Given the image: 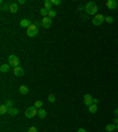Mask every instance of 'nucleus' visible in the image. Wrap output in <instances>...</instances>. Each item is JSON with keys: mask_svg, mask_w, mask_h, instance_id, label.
I'll list each match as a JSON object with an SVG mask.
<instances>
[{"mask_svg": "<svg viewBox=\"0 0 118 132\" xmlns=\"http://www.w3.org/2000/svg\"><path fill=\"white\" fill-rule=\"evenodd\" d=\"M85 11H86V13H88V14L96 15V14H97V11H98V6L96 5V3L90 1V3L86 4V6H85Z\"/></svg>", "mask_w": 118, "mask_h": 132, "instance_id": "obj_1", "label": "nucleus"}, {"mask_svg": "<svg viewBox=\"0 0 118 132\" xmlns=\"http://www.w3.org/2000/svg\"><path fill=\"white\" fill-rule=\"evenodd\" d=\"M25 116H26V118H33V117L38 116V108L36 106L27 107L26 111H25Z\"/></svg>", "mask_w": 118, "mask_h": 132, "instance_id": "obj_2", "label": "nucleus"}, {"mask_svg": "<svg viewBox=\"0 0 118 132\" xmlns=\"http://www.w3.org/2000/svg\"><path fill=\"white\" fill-rule=\"evenodd\" d=\"M105 21V17L103 14H96L93 18H92V24L94 26H99Z\"/></svg>", "mask_w": 118, "mask_h": 132, "instance_id": "obj_3", "label": "nucleus"}, {"mask_svg": "<svg viewBox=\"0 0 118 132\" xmlns=\"http://www.w3.org/2000/svg\"><path fill=\"white\" fill-rule=\"evenodd\" d=\"M26 34H27V37H30V38L36 37L38 34V27L36 26V25H31V26L26 30Z\"/></svg>", "mask_w": 118, "mask_h": 132, "instance_id": "obj_4", "label": "nucleus"}, {"mask_svg": "<svg viewBox=\"0 0 118 132\" xmlns=\"http://www.w3.org/2000/svg\"><path fill=\"white\" fill-rule=\"evenodd\" d=\"M19 58L17 57V55H14V54H11L10 57H8V65H11V66H13L14 67H18L19 66Z\"/></svg>", "mask_w": 118, "mask_h": 132, "instance_id": "obj_5", "label": "nucleus"}, {"mask_svg": "<svg viewBox=\"0 0 118 132\" xmlns=\"http://www.w3.org/2000/svg\"><path fill=\"white\" fill-rule=\"evenodd\" d=\"M117 6H118L117 0H108L106 1V7H108L109 10H116Z\"/></svg>", "mask_w": 118, "mask_h": 132, "instance_id": "obj_6", "label": "nucleus"}, {"mask_svg": "<svg viewBox=\"0 0 118 132\" xmlns=\"http://www.w3.org/2000/svg\"><path fill=\"white\" fill-rule=\"evenodd\" d=\"M41 25H43V27L44 28H48V27L52 25V19L48 17L46 18H43V20H41Z\"/></svg>", "mask_w": 118, "mask_h": 132, "instance_id": "obj_7", "label": "nucleus"}, {"mask_svg": "<svg viewBox=\"0 0 118 132\" xmlns=\"http://www.w3.org/2000/svg\"><path fill=\"white\" fill-rule=\"evenodd\" d=\"M83 100H84V104L85 105H92L93 104V98H92V96L91 95H85L84 96V98H83Z\"/></svg>", "mask_w": 118, "mask_h": 132, "instance_id": "obj_8", "label": "nucleus"}, {"mask_svg": "<svg viewBox=\"0 0 118 132\" xmlns=\"http://www.w3.org/2000/svg\"><path fill=\"white\" fill-rule=\"evenodd\" d=\"M24 68L23 67H20V66H18V67H14L13 68V73L17 77H21V76H24Z\"/></svg>", "mask_w": 118, "mask_h": 132, "instance_id": "obj_9", "label": "nucleus"}, {"mask_svg": "<svg viewBox=\"0 0 118 132\" xmlns=\"http://www.w3.org/2000/svg\"><path fill=\"white\" fill-rule=\"evenodd\" d=\"M18 10H19V6H18L17 3H11L10 4V12L11 13H17Z\"/></svg>", "mask_w": 118, "mask_h": 132, "instance_id": "obj_10", "label": "nucleus"}, {"mask_svg": "<svg viewBox=\"0 0 118 132\" xmlns=\"http://www.w3.org/2000/svg\"><path fill=\"white\" fill-rule=\"evenodd\" d=\"M31 25L32 24H31V21L28 20V19H21L20 20V26L24 27V28H26V30L31 26Z\"/></svg>", "mask_w": 118, "mask_h": 132, "instance_id": "obj_11", "label": "nucleus"}, {"mask_svg": "<svg viewBox=\"0 0 118 132\" xmlns=\"http://www.w3.org/2000/svg\"><path fill=\"white\" fill-rule=\"evenodd\" d=\"M7 113L10 116H12V117H14V116H17L18 113H19V111H18V108L10 107V108H7Z\"/></svg>", "mask_w": 118, "mask_h": 132, "instance_id": "obj_12", "label": "nucleus"}, {"mask_svg": "<svg viewBox=\"0 0 118 132\" xmlns=\"http://www.w3.org/2000/svg\"><path fill=\"white\" fill-rule=\"evenodd\" d=\"M11 70V65H7V64H3L0 66V71L3 72V73H6Z\"/></svg>", "mask_w": 118, "mask_h": 132, "instance_id": "obj_13", "label": "nucleus"}, {"mask_svg": "<svg viewBox=\"0 0 118 132\" xmlns=\"http://www.w3.org/2000/svg\"><path fill=\"white\" fill-rule=\"evenodd\" d=\"M19 92H20L21 95H27L28 93V87L25 86V85H21L20 87H19Z\"/></svg>", "mask_w": 118, "mask_h": 132, "instance_id": "obj_14", "label": "nucleus"}, {"mask_svg": "<svg viewBox=\"0 0 118 132\" xmlns=\"http://www.w3.org/2000/svg\"><path fill=\"white\" fill-rule=\"evenodd\" d=\"M52 6H53L52 1H50V0H45V3H44V8H46V10H52Z\"/></svg>", "mask_w": 118, "mask_h": 132, "instance_id": "obj_15", "label": "nucleus"}, {"mask_svg": "<svg viewBox=\"0 0 118 132\" xmlns=\"http://www.w3.org/2000/svg\"><path fill=\"white\" fill-rule=\"evenodd\" d=\"M38 117L41 119L46 117V111H45L44 108H39V110H38Z\"/></svg>", "mask_w": 118, "mask_h": 132, "instance_id": "obj_16", "label": "nucleus"}, {"mask_svg": "<svg viewBox=\"0 0 118 132\" xmlns=\"http://www.w3.org/2000/svg\"><path fill=\"white\" fill-rule=\"evenodd\" d=\"M97 110H98L97 104H92V105L89 106V111L91 112V113H96V112H97Z\"/></svg>", "mask_w": 118, "mask_h": 132, "instance_id": "obj_17", "label": "nucleus"}, {"mask_svg": "<svg viewBox=\"0 0 118 132\" xmlns=\"http://www.w3.org/2000/svg\"><path fill=\"white\" fill-rule=\"evenodd\" d=\"M105 130H106V131H109V132H112L113 130H116V125H113V124H109V125H106Z\"/></svg>", "mask_w": 118, "mask_h": 132, "instance_id": "obj_18", "label": "nucleus"}, {"mask_svg": "<svg viewBox=\"0 0 118 132\" xmlns=\"http://www.w3.org/2000/svg\"><path fill=\"white\" fill-rule=\"evenodd\" d=\"M47 100L50 103H54V100H56V95H54V93H50L48 97H47Z\"/></svg>", "mask_w": 118, "mask_h": 132, "instance_id": "obj_19", "label": "nucleus"}, {"mask_svg": "<svg viewBox=\"0 0 118 132\" xmlns=\"http://www.w3.org/2000/svg\"><path fill=\"white\" fill-rule=\"evenodd\" d=\"M39 13H40L44 18H46L47 15H48V10H46V8H41V10L39 11Z\"/></svg>", "mask_w": 118, "mask_h": 132, "instance_id": "obj_20", "label": "nucleus"}, {"mask_svg": "<svg viewBox=\"0 0 118 132\" xmlns=\"http://www.w3.org/2000/svg\"><path fill=\"white\" fill-rule=\"evenodd\" d=\"M43 105H44V103L41 102V100H37V102L34 103V105L33 106H36V107L39 110V108H43Z\"/></svg>", "mask_w": 118, "mask_h": 132, "instance_id": "obj_21", "label": "nucleus"}, {"mask_svg": "<svg viewBox=\"0 0 118 132\" xmlns=\"http://www.w3.org/2000/svg\"><path fill=\"white\" fill-rule=\"evenodd\" d=\"M56 15H57V12H56V11L54 10H48V15H47V17L52 19V18H54Z\"/></svg>", "mask_w": 118, "mask_h": 132, "instance_id": "obj_22", "label": "nucleus"}, {"mask_svg": "<svg viewBox=\"0 0 118 132\" xmlns=\"http://www.w3.org/2000/svg\"><path fill=\"white\" fill-rule=\"evenodd\" d=\"M5 113H7V107H6V105L4 104V105L0 106V115H5Z\"/></svg>", "mask_w": 118, "mask_h": 132, "instance_id": "obj_23", "label": "nucleus"}, {"mask_svg": "<svg viewBox=\"0 0 118 132\" xmlns=\"http://www.w3.org/2000/svg\"><path fill=\"white\" fill-rule=\"evenodd\" d=\"M6 10H10V5L1 1V11H6Z\"/></svg>", "mask_w": 118, "mask_h": 132, "instance_id": "obj_24", "label": "nucleus"}, {"mask_svg": "<svg viewBox=\"0 0 118 132\" xmlns=\"http://www.w3.org/2000/svg\"><path fill=\"white\" fill-rule=\"evenodd\" d=\"M5 105H6L7 108L13 107V102H12V100H6V102H5Z\"/></svg>", "mask_w": 118, "mask_h": 132, "instance_id": "obj_25", "label": "nucleus"}, {"mask_svg": "<svg viewBox=\"0 0 118 132\" xmlns=\"http://www.w3.org/2000/svg\"><path fill=\"white\" fill-rule=\"evenodd\" d=\"M105 21L109 23V24H112V23H113V18L112 17H105Z\"/></svg>", "mask_w": 118, "mask_h": 132, "instance_id": "obj_26", "label": "nucleus"}, {"mask_svg": "<svg viewBox=\"0 0 118 132\" xmlns=\"http://www.w3.org/2000/svg\"><path fill=\"white\" fill-rule=\"evenodd\" d=\"M51 1H52V4H53L54 6H59V5L61 4L60 0H51Z\"/></svg>", "mask_w": 118, "mask_h": 132, "instance_id": "obj_27", "label": "nucleus"}, {"mask_svg": "<svg viewBox=\"0 0 118 132\" xmlns=\"http://www.w3.org/2000/svg\"><path fill=\"white\" fill-rule=\"evenodd\" d=\"M28 132H38V130H37V127H36V126H32V127H30V129H28Z\"/></svg>", "mask_w": 118, "mask_h": 132, "instance_id": "obj_28", "label": "nucleus"}, {"mask_svg": "<svg viewBox=\"0 0 118 132\" xmlns=\"http://www.w3.org/2000/svg\"><path fill=\"white\" fill-rule=\"evenodd\" d=\"M77 132H86V130H85V129H79Z\"/></svg>", "mask_w": 118, "mask_h": 132, "instance_id": "obj_29", "label": "nucleus"}, {"mask_svg": "<svg viewBox=\"0 0 118 132\" xmlns=\"http://www.w3.org/2000/svg\"><path fill=\"white\" fill-rule=\"evenodd\" d=\"M115 115H116V117H118V108L115 110Z\"/></svg>", "mask_w": 118, "mask_h": 132, "instance_id": "obj_30", "label": "nucleus"}, {"mask_svg": "<svg viewBox=\"0 0 118 132\" xmlns=\"http://www.w3.org/2000/svg\"><path fill=\"white\" fill-rule=\"evenodd\" d=\"M113 122H115L116 124H118V117H116V118H115V120H113Z\"/></svg>", "mask_w": 118, "mask_h": 132, "instance_id": "obj_31", "label": "nucleus"}, {"mask_svg": "<svg viewBox=\"0 0 118 132\" xmlns=\"http://www.w3.org/2000/svg\"><path fill=\"white\" fill-rule=\"evenodd\" d=\"M18 3H19V4H25V0H19Z\"/></svg>", "mask_w": 118, "mask_h": 132, "instance_id": "obj_32", "label": "nucleus"}, {"mask_svg": "<svg viewBox=\"0 0 118 132\" xmlns=\"http://www.w3.org/2000/svg\"><path fill=\"white\" fill-rule=\"evenodd\" d=\"M93 104H98V99H93Z\"/></svg>", "mask_w": 118, "mask_h": 132, "instance_id": "obj_33", "label": "nucleus"}, {"mask_svg": "<svg viewBox=\"0 0 118 132\" xmlns=\"http://www.w3.org/2000/svg\"><path fill=\"white\" fill-rule=\"evenodd\" d=\"M116 130H117V131H118V124H117V125H116Z\"/></svg>", "mask_w": 118, "mask_h": 132, "instance_id": "obj_34", "label": "nucleus"}]
</instances>
